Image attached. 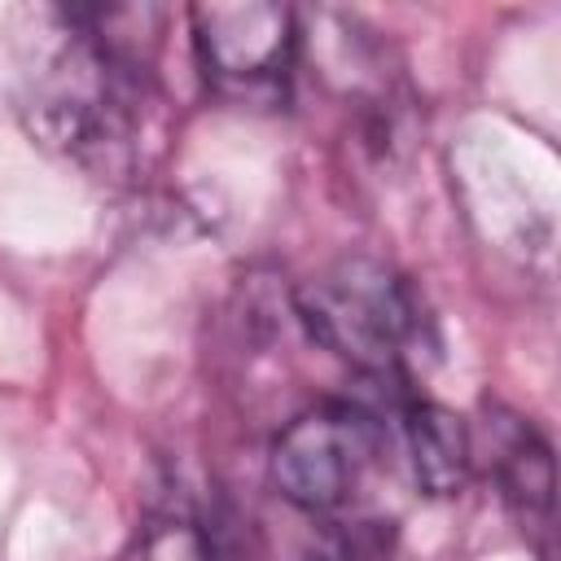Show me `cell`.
I'll list each match as a JSON object with an SVG mask.
<instances>
[{"label": "cell", "mask_w": 561, "mask_h": 561, "mask_svg": "<svg viewBox=\"0 0 561 561\" xmlns=\"http://www.w3.org/2000/svg\"><path fill=\"white\" fill-rule=\"evenodd\" d=\"M381 460V430L368 412L324 403L289 421L272 447V478L280 495L307 513H333L355 500Z\"/></svg>", "instance_id": "3957f363"}, {"label": "cell", "mask_w": 561, "mask_h": 561, "mask_svg": "<svg viewBox=\"0 0 561 561\" xmlns=\"http://www.w3.org/2000/svg\"><path fill=\"white\" fill-rule=\"evenodd\" d=\"M118 22L123 9H39L22 70L31 131L96 171H123L140 131V66Z\"/></svg>", "instance_id": "6da1fadb"}, {"label": "cell", "mask_w": 561, "mask_h": 561, "mask_svg": "<svg viewBox=\"0 0 561 561\" xmlns=\"http://www.w3.org/2000/svg\"><path fill=\"white\" fill-rule=\"evenodd\" d=\"M403 421H408L416 482L434 495H451L469 469V434H465L460 416H451L447 408H434V403H412Z\"/></svg>", "instance_id": "5b68a950"}, {"label": "cell", "mask_w": 561, "mask_h": 561, "mask_svg": "<svg viewBox=\"0 0 561 561\" xmlns=\"http://www.w3.org/2000/svg\"><path fill=\"white\" fill-rule=\"evenodd\" d=\"M307 333L364 373H399L421 333L412 289L373 259H342L298 289Z\"/></svg>", "instance_id": "7a4b0ae2"}, {"label": "cell", "mask_w": 561, "mask_h": 561, "mask_svg": "<svg viewBox=\"0 0 561 561\" xmlns=\"http://www.w3.org/2000/svg\"><path fill=\"white\" fill-rule=\"evenodd\" d=\"M188 22L206 83L245 101L285 88L298 53V26L289 4H197Z\"/></svg>", "instance_id": "277c9868"}, {"label": "cell", "mask_w": 561, "mask_h": 561, "mask_svg": "<svg viewBox=\"0 0 561 561\" xmlns=\"http://www.w3.org/2000/svg\"><path fill=\"white\" fill-rule=\"evenodd\" d=\"M500 478L513 504H522V513L552 508V465L548 451L530 438V430H513V438L500 447Z\"/></svg>", "instance_id": "8992f818"}, {"label": "cell", "mask_w": 561, "mask_h": 561, "mask_svg": "<svg viewBox=\"0 0 561 561\" xmlns=\"http://www.w3.org/2000/svg\"><path fill=\"white\" fill-rule=\"evenodd\" d=\"M140 552H145V561H219L206 522L193 508H184V504L162 508L149 522Z\"/></svg>", "instance_id": "52a82bcc"}]
</instances>
